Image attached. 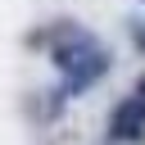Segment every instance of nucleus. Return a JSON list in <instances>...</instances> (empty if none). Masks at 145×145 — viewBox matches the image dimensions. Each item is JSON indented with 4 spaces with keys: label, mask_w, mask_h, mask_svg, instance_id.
Returning <instances> with one entry per match:
<instances>
[{
    "label": "nucleus",
    "mask_w": 145,
    "mask_h": 145,
    "mask_svg": "<svg viewBox=\"0 0 145 145\" xmlns=\"http://www.w3.org/2000/svg\"><path fill=\"white\" fill-rule=\"evenodd\" d=\"M109 140H145V100H122L109 118Z\"/></svg>",
    "instance_id": "obj_2"
},
{
    "label": "nucleus",
    "mask_w": 145,
    "mask_h": 145,
    "mask_svg": "<svg viewBox=\"0 0 145 145\" xmlns=\"http://www.w3.org/2000/svg\"><path fill=\"white\" fill-rule=\"evenodd\" d=\"M95 50H100V41L72 27V36H63V41L54 45V68H59V72H68V68H77V63H86V59H91Z\"/></svg>",
    "instance_id": "obj_3"
},
{
    "label": "nucleus",
    "mask_w": 145,
    "mask_h": 145,
    "mask_svg": "<svg viewBox=\"0 0 145 145\" xmlns=\"http://www.w3.org/2000/svg\"><path fill=\"white\" fill-rule=\"evenodd\" d=\"M136 100H145V72H140V82H136Z\"/></svg>",
    "instance_id": "obj_4"
},
{
    "label": "nucleus",
    "mask_w": 145,
    "mask_h": 145,
    "mask_svg": "<svg viewBox=\"0 0 145 145\" xmlns=\"http://www.w3.org/2000/svg\"><path fill=\"white\" fill-rule=\"evenodd\" d=\"M136 45H140V50H145V27H140V32H136Z\"/></svg>",
    "instance_id": "obj_5"
},
{
    "label": "nucleus",
    "mask_w": 145,
    "mask_h": 145,
    "mask_svg": "<svg viewBox=\"0 0 145 145\" xmlns=\"http://www.w3.org/2000/svg\"><path fill=\"white\" fill-rule=\"evenodd\" d=\"M109 63H113V59H109L104 50H95V54H91L86 63L68 68V72H63V86H59V100H72V95H82L86 86H95V82H100V77L109 72Z\"/></svg>",
    "instance_id": "obj_1"
}]
</instances>
